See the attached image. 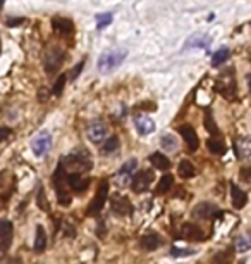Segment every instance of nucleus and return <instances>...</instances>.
Returning a JSON list of instances; mask_svg holds the SVG:
<instances>
[{
	"label": "nucleus",
	"instance_id": "9d476101",
	"mask_svg": "<svg viewBox=\"0 0 251 264\" xmlns=\"http://www.w3.org/2000/svg\"><path fill=\"white\" fill-rule=\"evenodd\" d=\"M110 209L117 216H127L133 212V205H131L129 199L121 195V193H114V195L110 197Z\"/></svg>",
	"mask_w": 251,
	"mask_h": 264
},
{
	"label": "nucleus",
	"instance_id": "f8f14e48",
	"mask_svg": "<svg viewBox=\"0 0 251 264\" xmlns=\"http://www.w3.org/2000/svg\"><path fill=\"white\" fill-rule=\"evenodd\" d=\"M153 178H155L153 176V171H150V169H143L140 173H136V176H134V180H133V190L136 193L146 192V190L150 188V185H152Z\"/></svg>",
	"mask_w": 251,
	"mask_h": 264
},
{
	"label": "nucleus",
	"instance_id": "c756f323",
	"mask_svg": "<svg viewBox=\"0 0 251 264\" xmlns=\"http://www.w3.org/2000/svg\"><path fill=\"white\" fill-rule=\"evenodd\" d=\"M172 185H174L172 174H164V176L160 178V181H158V185H157V192L158 193H167L169 190L172 188Z\"/></svg>",
	"mask_w": 251,
	"mask_h": 264
},
{
	"label": "nucleus",
	"instance_id": "4468645a",
	"mask_svg": "<svg viewBox=\"0 0 251 264\" xmlns=\"http://www.w3.org/2000/svg\"><path fill=\"white\" fill-rule=\"evenodd\" d=\"M181 238L184 240H191V242H198V240L205 238V231L198 224H193V223H184L181 226V233H179Z\"/></svg>",
	"mask_w": 251,
	"mask_h": 264
},
{
	"label": "nucleus",
	"instance_id": "e433bc0d",
	"mask_svg": "<svg viewBox=\"0 0 251 264\" xmlns=\"http://www.w3.org/2000/svg\"><path fill=\"white\" fill-rule=\"evenodd\" d=\"M207 37H193L191 40L186 44V49L188 47H207L208 45V40H205Z\"/></svg>",
	"mask_w": 251,
	"mask_h": 264
},
{
	"label": "nucleus",
	"instance_id": "2eb2a0df",
	"mask_svg": "<svg viewBox=\"0 0 251 264\" xmlns=\"http://www.w3.org/2000/svg\"><path fill=\"white\" fill-rule=\"evenodd\" d=\"M90 183H91L90 178L83 176L81 173H69L67 174V185L71 186V190H74V192H78V193L86 192Z\"/></svg>",
	"mask_w": 251,
	"mask_h": 264
},
{
	"label": "nucleus",
	"instance_id": "412c9836",
	"mask_svg": "<svg viewBox=\"0 0 251 264\" xmlns=\"http://www.w3.org/2000/svg\"><path fill=\"white\" fill-rule=\"evenodd\" d=\"M236 154L241 159L251 157V137H245L236 143Z\"/></svg>",
	"mask_w": 251,
	"mask_h": 264
},
{
	"label": "nucleus",
	"instance_id": "39448f33",
	"mask_svg": "<svg viewBox=\"0 0 251 264\" xmlns=\"http://www.w3.org/2000/svg\"><path fill=\"white\" fill-rule=\"evenodd\" d=\"M107 197H109V181H102L98 188V193L93 197V200L90 202V207L86 211V216H96L100 211L103 209L107 202Z\"/></svg>",
	"mask_w": 251,
	"mask_h": 264
},
{
	"label": "nucleus",
	"instance_id": "79ce46f5",
	"mask_svg": "<svg viewBox=\"0 0 251 264\" xmlns=\"http://www.w3.org/2000/svg\"><path fill=\"white\" fill-rule=\"evenodd\" d=\"M38 99H41V100H47V95H45V88H41V90H38Z\"/></svg>",
	"mask_w": 251,
	"mask_h": 264
},
{
	"label": "nucleus",
	"instance_id": "393cba45",
	"mask_svg": "<svg viewBox=\"0 0 251 264\" xmlns=\"http://www.w3.org/2000/svg\"><path fill=\"white\" fill-rule=\"evenodd\" d=\"M205 128L214 135V138H219L220 131H219L217 124H215V121H214V116H212L210 109H205Z\"/></svg>",
	"mask_w": 251,
	"mask_h": 264
},
{
	"label": "nucleus",
	"instance_id": "c9c22d12",
	"mask_svg": "<svg viewBox=\"0 0 251 264\" xmlns=\"http://www.w3.org/2000/svg\"><path fill=\"white\" fill-rule=\"evenodd\" d=\"M196 250H193V248H177L174 247L171 248V255H174V257H183V255H191L195 254Z\"/></svg>",
	"mask_w": 251,
	"mask_h": 264
},
{
	"label": "nucleus",
	"instance_id": "423d86ee",
	"mask_svg": "<svg viewBox=\"0 0 251 264\" xmlns=\"http://www.w3.org/2000/svg\"><path fill=\"white\" fill-rule=\"evenodd\" d=\"M14 238V224L9 219H0V257L10 248Z\"/></svg>",
	"mask_w": 251,
	"mask_h": 264
},
{
	"label": "nucleus",
	"instance_id": "ea45409f",
	"mask_svg": "<svg viewBox=\"0 0 251 264\" xmlns=\"http://www.w3.org/2000/svg\"><path fill=\"white\" fill-rule=\"evenodd\" d=\"M12 135V130L7 126H0V142H3V140H7Z\"/></svg>",
	"mask_w": 251,
	"mask_h": 264
},
{
	"label": "nucleus",
	"instance_id": "f257e3e1",
	"mask_svg": "<svg viewBox=\"0 0 251 264\" xmlns=\"http://www.w3.org/2000/svg\"><path fill=\"white\" fill-rule=\"evenodd\" d=\"M62 166L65 169H69L71 173H81L83 174L84 171H90L93 168V162H91V157L88 154V150L84 147H78L74 152H71L67 157L60 159Z\"/></svg>",
	"mask_w": 251,
	"mask_h": 264
},
{
	"label": "nucleus",
	"instance_id": "6ab92c4d",
	"mask_svg": "<svg viewBox=\"0 0 251 264\" xmlns=\"http://www.w3.org/2000/svg\"><path fill=\"white\" fill-rule=\"evenodd\" d=\"M231 197H233V205L236 209H243L248 204V195L239 188L238 185H231Z\"/></svg>",
	"mask_w": 251,
	"mask_h": 264
},
{
	"label": "nucleus",
	"instance_id": "473e14b6",
	"mask_svg": "<svg viewBox=\"0 0 251 264\" xmlns=\"http://www.w3.org/2000/svg\"><path fill=\"white\" fill-rule=\"evenodd\" d=\"M36 204H38V207L41 209V211H45V212H48V200H47V195H45V188L43 186H38V193H36Z\"/></svg>",
	"mask_w": 251,
	"mask_h": 264
},
{
	"label": "nucleus",
	"instance_id": "c03bdc74",
	"mask_svg": "<svg viewBox=\"0 0 251 264\" xmlns=\"http://www.w3.org/2000/svg\"><path fill=\"white\" fill-rule=\"evenodd\" d=\"M3 6V0H0V7H2Z\"/></svg>",
	"mask_w": 251,
	"mask_h": 264
},
{
	"label": "nucleus",
	"instance_id": "bb28decb",
	"mask_svg": "<svg viewBox=\"0 0 251 264\" xmlns=\"http://www.w3.org/2000/svg\"><path fill=\"white\" fill-rule=\"evenodd\" d=\"M229 57H231L229 49H219L217 52H214V56H212V66H214V68H219V66L224 64Z\"/></svg>",
	"mask_w": 251,
	"mask_h": 264
},
{
	"label": "nucleus",
	"instance_id": "a211bd4d",
	"mask_svg": "<svg viewBox=\"0 0 251 264\" xmlns=\"http://www.w3.org/2000/svg\"><path fill=\"white\" fill-rule=\"evenodd\" d=\"M52 28L55 33L62 35V37H67V35H72L74 31V25H72L71 19L67 18H53L52 19Z\"/></svg>",
	"mask_w": 251,
	"mask_h": 264
},
{
	"label": "nucleus",
	"instance_id": "a878e982",
	"mask_svg": "<svg viewBox=\"0 0 251 264\" xmlns=\"http://www.w3.org/2000/svg\"><path fill=\"white\" fill-rule=\"evenodd\" d=\"M207 147H208V150H210L212 154H215V155L226 154V143H224L222 140H219V138H208Z\"/></svg>",
	"mask_w": 251,
	"mask_h": 264
},
{
	"label": "nucleus",
	"instance_id": "7c9ffc66",
	"mask_svg": "<svg viewBox=\"0 0 251 264\" xmlns=\"http://www.w3.org/2000/svg\"><path fill=\"white\" fill-rule=\"evenodd\" d=\"M65 83H67V75H60L59 78H57L55 83H53V87H52V95L53 97H60V95H62Z\"/></svg>",
	"mask_w": 251,
	"mask_h": 264
},
{
	"label": "nucleus",
	"instance_id": "1a4fd4ad",
	"mask_svg": "<svg viewBox=\"0 0 251 264\" xmlns=\"http://www.w3.org/2000/svg\"><path fill=\"white\" fill-rule=\"evenodd\" d=\"M233 69L229 71V76L227 75H222L217 80V90L222 97L226 99H234L236 97V80L233 76Z\"/></svg>",
	"mask_w": 251,
	"mask_h": 264
},
{
	"label": "nucleus",
	"instance_id": "4c0bfd02",
	"mask_svg": "<svg viewBox=\"0 0 251 264\" xmlns=\"http://www.w3.org/2000/svg\"><path fill=\"white\" fill-rule=\"evenodd\" d=\"M83 68H84V61H81V62H78V64H76V68L72 69V73H71V81H74L76 78L79 76V73L83 71Z\"/></svg>",
	"mask_w": 251,
	"mask_h": 264
},
{
	"label": "nucleus",
	"instance_id": "dca6fc26",
	"mask_svg": "<svg viewBox=\"0 0 251 264\" xmlns=\"http://www.w3.org/2000/svg\"><path fill=\"white\" fill-rule=\"evenodd\" d=\"M164 243V238H162L158 233L155 231H150V233H146V235H143L141 238H140V247L143 248V250H146V252H153V250H157L158 247Z\"/></svg>",
	"mask_w": 251,
	"mask_h": 264
},
{
	"label": "nucleus",
	"instance_id": "ddd939ff",
	"mask_svg": "<svg viewBox=\"0 0 251 264\" xmlns=\"http://www.w3.org/2000/svg\"><path fill=\"white\" fill-rule=\"evenodd\" d=\"M179 135L184 138L189 152H196V150H198L200 140H198V135H196L195 128H193L191 124H183V126H179Z\"/></svg>",
	"mask_w": 251,
	"mask_h": 264
},
{
	"label": "nucleus",
	"instance_id": "72a5a7b5",
	"mask_svg": "<svg viewBox=\"0 0 251 264\" xmlns=\"http://www.w3.org/2000/svg\"><path fill=\"white\" fill-rule=\"evenodd\" d=\"M236 248L239 252H245L251 248V235H241L238 240H236Z\"/></svg>",
	"mask_w": 251,
	"mask_h": 264
},
{
	"label": "nucleus",
	"instance_id": "c85d7f7f",
	"mask_svg": "<svg viewBox=\"0 0 251 264\" xmlns=\"http://www.w3.org/2000/svg\"><path fill=\"white\" fill-rule=\"evenodd\" d=\"M121 147V142H119L117 137H110L109 140L105 142V145L102 147V154L103 155H110V154H115Z\"/></svg>",
	"mask_w": 251,
	"mask_h": 264
},
{
	"label": "nucleus",
	"instance_id": "7ed1b4c3",
	"mask_svg": "<svg viewBox=\"0 0 251 264\" xmlns=\"http://www.w3.org/2000/svg\"><path fill=\"white\" fill-rule=\"evenodd\" d=\"M65 61V50L59 45H50L43 52V68L47 75H53Z\"/></svg>",
	"mask_w": 251,
	"mask_h": 264
},
{
	"label": "nucleus",
	"instance_id": "9b49d317",
	"mask_svg": "<svg viewBox=\"0 0 251 264\" xmlns=\"http://www.w3.org/2000/svg\"><path fill=\"white\" fill-rule=\"evenodd\" d=\"M222 212L219 211V207L212 202H200L195 209H193V217L198 219H212L215 216H220Z\"/></svg>",
	"mask_w": 251,
	"mask_h": 264
},
{
	"label": "nucleus",
	"instance_id": "5701e85b",
	"mask_svg": "<svg viewBox=\"0 0 251 264\" xmlns=\"http://www.w3.org/2000/svg\"><path fill=\"white\" fill-rule=\"evenodd\" d=\"M177 173H179L181 178H184V180H189V178H193L196 174V169H195V166H193L191 161H188V159H183V161L179 162Z\"/></svg>",
	"mask_w": 251,
	"mask_h": 264
},
{
	"label": "nucleus",
	"instance_id": "58836bf2",
	"mask_svg": "<svg viewBox=\"0 0 251 264\" xmlns=\"http://www.w3.org/2000/svg\"><path fill=\"white\" fill-rule=\"evenodd\" d=\"M239 174H241V180L243 181H246V183L251 185V168H250V166H248V168H243Z\"/></svg>",
	"mask_w": 251,
	"mask_h": 264
},
{
	"label": "nucleus",
	"instance_id": "6e6552de",
	"mask_svg": "<svg viewBox=\"0 0 251 264\" xmlns=\"http://www.w3.org/2000/svg\"><path fill=\"white\" fill-rule=\"evenodd\" d=\"M107 133H109V128L103 121L96 119V121H91L86 128V137L91 143H100L102 140H105Z\"/></svg>",
	"mask_w": 251,
	"mask_h": 264
},
{
	"label": "nucleus",
	"instance_id": "a19ab883",
	"mask_svg": "<svg viewBox=\"0 0 251 264\" xmlns=\"http://www.w3.org/2000/svg\"><path fill=\"white\" fill-rule=\"evenodd\" d=\"M21 23H24V18H14V19H7V26L9 28H14V26H19Z\"/></svg>",
	"mask_w": 251,
	"mask_h": 264
},
{
	"label": "nucleus",
	"instance_id": "aec40b11",
	"mask_svg": "<svg viewBox=\"0 0 251 264\" xmlns=\"http://www.w3.org/2000/svg\"><path fill=\"white\" fill-rule=\"evenodd\" d=\"M150 162H152L157 169H162V171H167L172 166L171 159H169L167 155H164L162 152H155V154L150 155Z\"/></svg>",
	"mask_w": 251,
	"mask_h": 264
},
{
	"label": "nucleus",
	"instance_id": "20e7f679",
	"mask_svg": "<svg viewBox=\"0 0 251 264\" xmlns=\"http://www.w3.org/2000/svg\"><path fill=\"white\" fill-rule=\"evenodd\" d=\"M52 181H53V186H55V190H57V200H59V204L64 205V207L71 205L72 197H71V193L65 190V183H67V173H65V168L62 166V162H59V166H57Z\"/></svg>",
	"mask_w": 251,
	"mask_h": 264
},
{
	"label": "nucleus",
	"instance_id": "f03ea898",
	"mask_svg": "<svg viewBox=\"0 0 251 264\" xmlns=\"http://www.w3.org/2000/svg\"><path fill=\"white\" fill-rule=\"evenodd\" d=\"M127 57L126 50H110V52H103L102 56L98 57V62H96V68L102 75H110L114 73L119 66L124 62Z\"/></svg>",
	"mask_w": 251,
	"mask_h": 264
},
{
	"label": "nucleus",
	"instance_id": "37998d69",
	"mask_svg": "<svg viewBox=\"0 0 251 264\" xmlns=\"http://www.w3.org/2000/svg\"><path fill=\"white\" fill-rule=\"evenodd\" d=\"M248 87H250V92H251V75L248 76Z\"/></svg>",
	"mask_w": 251,
	"mask_h": 264
},
{
	"label": "nucleus",
	"instance_id": "f3484780",
	"mask_svg": "<svg viewBox=\"0 0 251 264\" xmlns=\"http://www.w3.org/2000/svg\"><path fill=\"white\" fill-rule=\"evenodd\" d=\"M134 126H136L138 133L143 135V137L153 133L157 128L155 121H153L152 118H148V116H136V118H134Z\"/></svg>",
	"mask_w": 251,
	"mask_h": 264
},
{
	"label": "nucleus",
	"instance_id": "0eeeda50",
	"mask_svg": "<svg viewBox=\"0 0 251 264\" xmlns=\"http://www.w3.org/2000/svg\"><path fill=\"white\" fill-rule=\"evenodd\" d=\"M50 147H52V137H50L48 131H40V133L31 140V150L36 157L47 155Z\"/></svg>",
	"mask_w": 251,
	"mask_h": 264
},
{
	"label": "nucleus",
	"instance_id": "cd10ccee",
	"mask_svg": "<svg viewBox=\"0 0 251 264\" xmlns=\"http://www.w3.org/2000/svg\"><path fill=\"white\" fill-rule=\"evenodd\" d=\"M160 145L167 152H174V150H177V138L172 133H167L160 138Z\"/></svg>",
	"mask_w": 251,
	"mask_h": 264
},
{
	"label": "nucleus",
	"instance_id": "f704fd0d",
	"mask_svg": "<svg viewBox=\"0 0 251 264\" xmlns=\"http://www.w3.org/2000/svg\"><path fill=\"white\" fill-rule=\"evenodd\" d=\"M95 19H96V28L103 30L112 23V14H109V13H107V14H96Z\"/></svg>",
	"mask_w": 251,
	"mask_h": 264
},
{
	"label": "nucleus",
	"instance_id": "b1692460",
	"mask_svg": "<svg viewBox=\"0 0 251 264\" xmlns=\"http://www.w3.org/2000/svg\"><path fill=\"white\" fill-rule=\"evenodd\" d=\"M136 168H138L136 159H129V161L124 162V164H122V168L119 169V178H121L122 181L127 180V178L133 176V174L136 173Z\"/></svg>",
	"mask_w": 251,
	"mask_h": 264
},
{
	"label": "nucleus",
	"instance_id": "2f4dec72",
	"mask_svg": "<svg viewBox=\"0 0 251 264\" xmlns=\"http://www.w3.org/2000/svg\"><path fill=\"white\" fill-rule=\"evenodd\" d=\"M233 259V250H222L212 257V264H229Z\"/></svg>",
	"mask_w": 251,
	"mask_h": 264
},
{
	"label": "nucleus",
	"instance_id": "4be33fe9",
	"mask_svg": "<svg viewBox=\"0 0 251 264\" xmlns=\"http://www.w3.org/2000/svg\"><path fill=\"white\" fill-rule=\"evenodd\" d=\"M47 248V231L43 226H36V236H34V252H43Z\"/></svg>",
	"mask_w": 251,
	"mask_h": 264
}]
</instances>
